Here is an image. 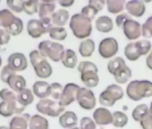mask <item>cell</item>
Masks as SVG:
<instances>
[{
    "label": "cell",
    "mask_w": 152,
    "mask_h": 129,
    "mask_svg": "<svg viewBox=\"0 0 152 129\" xmlns=\"http://www.w3.org/2000/svg\"><path fill=\"white\" fill-rule=\"evenodd\" d=\"M0 98L2 102L0 103V115L2 117H11L14 114L20 115L23 112L25 107L20 105L17 100V96L9 89H2L0 91Z\"/></svg>",
    "instance_id": "obj_1"
},
{
    "label": "cell",
    "mask_w": 152,
    "mask_h": 129,
    "mask_svg": "<svg viewBox=\"0 0 152 129\" xmlns=\"http://www.w3.org/2000/svg\"><path fill=\"white\" fill-rule=\"evenodd\" d=\"M69 27L77 39H85L91 34V20L82 14H74L69 22Z\"/></svg>",
    "instance_id": "obj_2"
},
{
    "label": "cell",
    "mask_w": 152,
    "mask_h": 129,
    "mask_svg": "<svg viewBox=\"0 0 152 129\" xmlns=\"http://www.w3.org/2000/svg\"><path fill=\"white\" fill-rule=\"evenodd\" d=\"M126 94L133 101L152 96V83L148 80L132 81L126 88Z\"/></svg>",
    "instance_id": "obj_3"
},
{
    "label": "cell",
    "mask_w": 152,
    "mask_h": 129,
    "mask_svg": "<svg viewBox=\"0 0 152 129\" xmlns=\"http://www.w3.org/2000/svg\"><path fill=\"white\" fill-rule=\"evenodd\" d=\"M30 61L38 77L46 79L51 76L53 73L51 64L39 50H32L30 53Z\"/></svg>",
    "instance_id": "obj_4"
},
{
    "label": "cell",
    "mask_w": 152,
    "mask_h": 129,
    "mask_svg": "<svg viewBox=\"0 0 152 129\" xmlns=\"http://www.w3.org/2000/svg\"><path fill=\"white\" fill-rule=\"evenodd\" d=\"M43 56L49 58L54 62H59L62 60L64 54L65 52L64 48L62 44L51 41V40H43L39 44L38 49Z\"/></svg>",
    "instance_id": "obj_5"
},
{
    "label": "cell",
    "mask_w": 152,
    "mask_h": 129,
    "mask_svg": "<svg viewBox=\"0 0 152 129\" xmlns=\"http://www.w3.org/2000/svg\"><path fill=\"white\" fill-rule=\"evenodd\" d=\"M37 110L43 115H48L49 117H58L64 112V108L62 107L59 102L52 100L50 99H42L36 105Z\"/></svg>",
    "instance_id": "obj_6"
},
{
    "label": "cell",
    "mask_w": 152,
    "mask_h": 129,
    "mask_svg": "<svg viewBox=\"0 0 152 129\" xmlns=\"http://www.w3.org/2000/svg\"><path fill=\"white\" fill-rule=\"evenodd\" d=\"M80 107L86 110H91L96 106V97L94 92L86 87H81L76 98Z\"/></svg>",
    "instance_id": "obj_7"
},
{
    "label": "cell",
    "mask_w": 152,
    "mask_h": 129,
    "mask_svg": "<svg viewBox=\"0 0 152 129\" xmlns=\"http://www.w3.org/2000/svg\"><path fill=\"white\" fill-rule=\"evenodd\" d=\"M118 42L115 38H105L99 42V53L103 58H110L115 56L118 52Z\"/></svg>",
    "instance_id": "obj_8"
},
{
    "label": "cell",
    "mask_w": 152,
    "mask_h": 129,
    "mask_svg": "<svg viewBox=\"0 0 152 129\" xmlns=\"http://www.w3.org/2000/svg\"><path fill=\"white\" fill-rule=\"evenodd\" d=\"M80 88L81 87L76 84H72V83L67 84L64 87L62 96L60 98V100L58 101L59 104L62 107L65 108L66 106H69L73 101H75L76 98H77V93H78Z\"/></svg>",
    "instance_id": "obj_9"
},
{
    "label": "cell",
    "mask_w": 152,
    "mask_h": 129,
    "mask_svg": "<svg viewBox=\"0 0 152 129\" xmlns=\"http://www.w3.org/2000/svg\"><path fill=\"white\" fill-rule=\"evenodd\" d=\"M122 29L124 31L125 37L130 40H137L142 34V26L140 25V23L139 22H137L133 19L127 20L124 23Z\"/></svg>",
    "instance_id": "obj_10"
},
{
    "label": "cell",
    "mask_w": 152,
    "mask_h": 129,
    "mask_svg": "<svg viewBox=\"0 0 152 129\" xmlns=\"http://www.w3.org/2000/svg\"><path fill=\"white\" fill-rule=\"evenodd\" d=\"M7 66L15 72H21L27 68L28 61L26 56L23 53H13L8 57Z\"/></svg>",
    "instance_id": "obj_11"
},
{
    "label": "cell",
    "mask_w": 152,
    "mask_h": 129,
    "mask_svg": "<svg viewBox=\"0 0 152 129\" xmlns=\"http://www.w3.org/2000/svg\"><path fill=\"white\" fill-rule=\"evenodd\" d=\"M27 32L29 35L34 39L41 37L45 33H48L49 30L45 26V24L38 19H31L28 22Z\"/></svg>",
    "instance_id": "obj_12"
},
{
    "label": "cell",
    "mask_w": 152,
    "mask_h": 129,
    "mask_svg": "<svg viewBox=\"0 0 152 129\" xmlns=\"http://www.w3.org/2000/svg\"><path fill=\"white\" fill-rule=\"evenodd\" d=\"M93 119L99 125H107L113 123V113L106 108H98L93 113Z\"/></svg>",
    "instance_id": "obj_13"
},
{
    "label": "cell",
    "mask_w": 152,
    "mask_h": 129,
    "mask_svg": "<svg viewBox=\"0 0 152 129\" xmlns=\"http://www.w3.org/2000/svg\"><path fill=\"white\" fill-rule=\"evenodd\" d=\"M125 9L129 15L134 17H141L146 11V7L141 0H131L125 3Z\"/></svg>",
    "instance_id": "obj_14"
},
{
    "label": "cell",
    "mask_w": 152,
    "mask_h": 129,
    "mask_svg": "<svg viewBox=\"0 0 152 129\" xmlns=\"http://www.w3.org/2000/svg\"><path fill=\"white\" fill-rule=\"evenodd\" d=\"M59 124L62 127L66 129H72L76 127L78 124V117L72 111H64L59 117Z\"/></svg>",
    "instance_id": "obj_15"
},
{
    "label": "cell",
    "mask_w": 152,
    "mask_h": 129,
    "mask_svg": "<svg viewBox=\"0 0 152 129\" xmlns=\"http://www.w3.org/2000/svg\"><path fill=\"white\" fill-rule=\"evenodd\" d=\"M56 4L53 1H41L39 6V16L40 20L52 19V15L55 13Z\"/></svg>",
    "instance_id": "obj_16"
},
{
    "label": "cell",
    "mask_w": 152,
    "mask_h": 129,
    "mask_svg": "<svg viewBox=\"0 0 152 129\" xmlns=\"http://www.w3.org/2000/svg\"><path fill=\"white\" fill-rule=\"evenodd\" d=\"M31 117L28 113L16 115L9 124V129H28Z\"/></svg>",
    "instance_id": "obj_17"
},
{
    "label": "cell",
    "mask_w": 152,
    "mask_h": 129,
    "mask_svg": "<svg viewBox=\"0 0 152 129\" xmlns=\"http://www.w3.org/2000/svg\"><path fill=\"white\" fill-rule=\"evenodd\" d=\"M32 90H33V93L40 100L48 99V97L50 96V84L48 82L45 81L35 82L32 86Z\"/></svg>",
    "instance_id": "obj_18"
},
{
    "label": "cell",
    "mask_w": 152,
    "mask_h": 129,
    "mask_svg": "<svg viewBox=\"0 0 152 129\" xmlns=\"http://www.w3.org/2000/svg\"><path fill=\"white\" fill-rule=\"evenodd\" d=\"M8 86L12 89V91L19 93L21 91H23V89L26 88V81L23 78V76L14 74L12 75L9 79L7 80Z\"/></svg>",
    "instance_id": "obj_19"
},
{
    "label": "cell",
    "mask_w": 152,
    "mask_h": 129,
    "mask_svg": "<svg viewBox=\"0 0 152 129\" xmlns=\"http://www.w3.org/2000/svg\"><path fill=\"white\" fill-rule=\"evenodd\" d=\"M96 29L103 33H107L111 32L114 28L113 20L107 15H101L99 16L95 23Z\"/></svg>",
    "instance_id": "obj_20"
},
{
    "label": "cell",
    "mask_w": 152,
    "mask_h": 129,
    "mask_svg": "<svg viewBox=\"0 0 152 129\" xmlns=\"http://www.w3.org/2000/svg\"><path fill=\"white\" fill-rule=\"evenodd\" d=\"M81 79H82V82L86 86V88H94L98 86L99 83L98 73L94 71H85L82 73Z\"/></svg>",
    "instance_id": "obj_21"
},
{
    "label": "cell",
    "mask_w": 152,
    "mask_h": 129,
    "mask_svg": "<svg viewBox=\"0 0 152 129\" xmlns=\"http://www.w3.org/2000/svg\"><path fill=\"white\" fill-rule=\"evenodd\" d=\"M62 64H64V67H67V68H74L76 66H78V57L77 55H76L75 51L68 48L65 50L64 56L62 58Z\"/></svg>",
    "instance_id": "obj_22"
},
{
    "label": "cell",
    "mask_w": 152,
    "mask_h": 129,
    "mask_svg": "<svg viewBox=\"0 0 152 129\" xmlns=\"http://www.w3.org/2000/svg\"><path fill=\"white\" fill-rule=\"evenodd\" d=\"M69 20V12L65 9H59L52 15V23L56 26L64 27Z\"/></svg>",
    "instance_id": "obj_23"
},
{
    "label": "cell",
    "mask_w": 152,
    "mask_h": 129,
    "mask_svg": "<svg viewBox=\"0 0 152 129\" xmlns=\"http://www.w3.org/2000/svg\"><path fill=\"white\" fill-rule=\"evenodd\" d=\"M30 129H48V121L40 115H33L29 122Z\"/></svg>",
    "instance_id": "obj_24"
},
{
    "label": "cell",
    "mask_w": 152,
    "mask_h": 129,
    "mask_svg": "<svg viewBox=\"0 0 152 129\" xmlns=\"http://www.w3.org/2000/svg\"><path fill=\"white\" fill-rule=\"evenodd\" d=\"M95 50V42L91 39H86L81 42L79 46L80 55L83 57L91 56Z\"/></svg>",
    "instance_id": "obj_25"
},
{
    "label": "cell",
    "mask_w": 152,
    "mask_h": 129,
    "mask_svg": "<svg viewBox=\"0 0 152 129\" xmlns=\"http://www.w3.org/2000/svg\"><path fill=\"white\" fill-rule=\"evenodd\" d=\"M124 55L127 57V59H129L130 61L138 60L140 57L141 54L137 46V43L136 42L128 43L124 48Z\"/></svg>",
    "instance_id": "obj_26"
},
{
    "label": "cell",
    "mask_w": 152,
    "mask_h": 129,
    "mask_svg": "<svg viewBox=\"0 0 152 129\" xmlns=\"http://www.w3.org/2000/svg\"><path fill=\"white\" fill-rule=\"evenodd\" d=\"M16 16L8 9H3L0 11V27L7 30L15 20Z\"/></svg>",
    "instance_id": "obj_27"
},
{
    "label": "cell",
    "mask_w": 152,
    "mask_h": 129,
    "mask_svg": "<svg viewBox=\"0 0 152 129\" xmlns=\"http://www.w3.org/2000/svg\"><path fill=\"white\" fill-rule=\"evenodd\" d=\"M114 77L117 84H125L132 77V70L127 67V64H125L114 75Z\"/></svg>",
    "instance_id": "obj_28"
},
{
    "label": "cell",
    "mask_w": 152,
    "mask_h": 129,
    "mask_svg": "<svg viewBox=\"0 0 152 129\" xmlns=\"http://www.w3.org/2000/svg\"><path fill=\"white\" fill-rule=\"evenodd\" d=\"M17 100L23 107H26L30 104H31L34 100L33 92L30 89H23L17 94Z\"/></svg>",
    "instance_id": "obj_29"
},
{
    "label": "cell",
    "mask_w": 152,
    "mask_h": 129,
    "mask_svg": "<svg viewBox=\"0 0 152 129\" xmlns=\"http://www.w3.org/2000/svg\"><path fill=\"white\" fill-rule=\"evenodd\" d=\"M107 8L109 13L116 15L123 12L125 8V4L124 0H107Z\"/></svg>",
    "instance_id": "obj_30"
},
{
    "label": "cell",
    "mask_w": 152,
    "mask_h": 129,
    "mask_svg": "<svg viewBox=\"0 0 152 129\" xmlns=\"http://www.w3.org/2000/svg\"><path fill=\"white\" fill-rule=\"evenodd\" d=\"M99 101L104 107H112V106L115 105V103L117 101V100L113 95V93H111L107 90H105L104 92H102L99 94Z\"/></svg>",
    "instance_id": "obj_31"
},
{
    "label": "cell",
    "mask_w": 152,
    "mask_h": 129,
    "mask_svg": "<svg viewBox=\"0 0 152 129\" xmlns=\"http://www.w3.org/2000/svg\"><path fill=\"white\" fill-rule=\"evenodd\" d=\"M148 113H149V108L146 104H140L134 108L132 116L135 121L140 122Z\"/></svg>",
    "instance_id": "obj_32"
},
{
    "label": "cell",
    "mask_w": 152,
    "mask_h": 129,
    "mask_svg": "<svg viewBox=\"0 0 152 129\" xmlns=\"http://www.w3.org/2000/svg\"><path fill=\"white\" fill-rule=\"evenodd\" d=\"M126 63L124 59L121 56H116L113 59H111L107 64V70L111 75H115L121 67L125 66Z\"/></svg>",
    "instance_id": "obj_33"
},
{
    "label": "cell",
    "mask_w": 152,
    "mask_h": 129,
    "mask_svg": "<svg viewBox=\"0 0 152 129\" xmlns=\"http://www.w3.org/2000/svg\"><path fill=\"white\" fill-rule=\"evenodd\" d=\"M48 34L51 39L55 40H64L67 37V31L64 27H58V26H53L49 32Z\"/></svg>",
    "instance_id": "obj_34"
},
{
    "label": "cell",
    "mask_w": 152,
    "mask_h": 129,
    "mask_svg": "<svg viewBox=\"0 0 152 129\" xmlns=\"http://www.w3.org/2000/svg\"><path fill=\"white\" fill-rule=\"evenodd\" d=\"M128 123V117L122 111H115L113 113V125L118 128L124 127Z\"/></svg>",
    "instance_id": "obj_35"
},
{
    "label": "cell",
    "mask_w": 152,
    "mask_h": 129,
    "mask_svg": "<svg viewBox=\"0 0 152 129\" xmlns=\"http://www.w3.org/2000/svg\"><path fill=\"white\" fill-rule=\"evenodd\" d=\"M23 23L19 17H16L14 23L6 31L12 36H17L23 32Z\"/></svg>",
    "instance_id": "obj_36"
},
{
    "label": "cell",
    "mask_w": 152,
    "mask_h": 129,
    "mask_svg": "<svg viewBox=\"0 0 152 129\" xmlns=\"http://www.w3.org/2000/svg\"><path fill=\"white\" fill-rule=\"evenodd\" d=\"M39 2L38 0H29V1H23V11L29 15H32L39 12Z\"/></svg>",
    "instance_id": "obj_37"
},
{
    "label": "cell",
    "mask_w": 152,
    "mask_h": 129,
    "mask_svg": "<svg viewBox=\"0 0 152 129\" xmlns=\"http://www.w3.org/2000/svg\"><path fill=\"white\" fill-rule=\"evenodd\" d=\"M64 91V87L59 83H53L50 84V96L55 100H60V98L62 96Z\"/></svg>",
    "instance_id": "obj_38"
},
{
    "label": "cell",
    "mask_w": 152,
    "mask_h": 129,
    "mask_svg": "<svg viewBox=\"0 0 152 129\" xmlns=\"http://www.w3.org/2000/svg\"><path fill=\"white\" fill-rule=\"evenodd\" d=\"M78 71L82 74L85 71H94V72H99L98 67L96 64L91 61H82L78 64Z\"/></svg>",
    "instance_id": "obj_39"
},
{
    "label": "cell",
    "mask_w": 152,
    "mask_h": 129,
    "mask_svg": "<svg viewBox=\"0 0 152 129\" xmlns=\"http://www.w3.org/2000/svg\"><path fill=\"white\" fill-rule=\"evenodd\" d=\"M99 13V10L97 8H95L93 6L91 5H88V6H85L83 9H82V12L81 14L83 15L84 16H86L87 18H89L90 20H93L94 17L97 15V14Z\"/></svg>",
    "instance_id": "obj_40"
},
{
    "label": "cell",
    "mask_w": 152,
    "mask_h": 129,
    "mask_svg": "<svg viewBox=\"0 0 152 129\" xmlns=\"http://www.w3.org/2000/svg\"><path fill=\"white\" fill-rule=\"evenodd\" d=\"M107 91H109L111 93H113V95L116 98L117 100H121L124 95V90L121 86H119L118 84H110L107 87Z\"/></svg>",
    "instance_id": "obj_41"
},
{
    "label": "cell",
    "mask_w": 152,
    "mask_h": 129,
    "mask_svg": "<svg viewBox=\"0 0 152 129\" xmlns=\"http://www.w3.org/2000/svg\"><path fill=\"white\" fill-rule=\"evenodd\" d=\"M96 125L94 119L89 117H84L80 121V129H96Z\"/></svg>",
    "instance_id": "obj_42"
},
{
    "label": "cell",
    "mask_w": 152,
    "mask_h": 129,
    "mask_svg": "<svg viewBox=\"0 0 152 129\" xmlns=\"http://www.w3.org/2000/svg\"><path fill=\"white\" fill-rule=\"evenodd\" d=\"M8 7L16 13L23 11V0H7V2Z\"/></svg>",
    "instance_id": "obj_43"
},
{
    "label": "cell",
    "mask_w": 152,
    "mask_h": 129,
    "mask_svg": "<svg viewBox=\"0 0 152 129\" xmlns=\"http://www.w3.org/2000/svg\"><path fill=\"white\" fill-rule=\"evenodd\" d=\"M142 35L145 38H152V16L148 17L142 25Z\"/></svg>",
    "instance_id": "obj_44"
},
{
    "label": "cell",
    "mask_w": 152,
    "mask_h": 129,
    "mask_svg": "<svg viewBox=\"0 0 152 129\" xmlns=\"http://www.w3.org/2000/svg\"><path fill=\"white\" fill-rule=\"evenodd\" d=\"M137 46L140 51L141 56L147 55L149 51H151V43L150 41L147 40H140L137 41Z\"/></svg>",
    "instance_id": "obj_45"
},
{
    "label": "cell",
    "mask_w": 152,
    "mask_h": 129,
    "mask_svg": "<svg viewBox=\"0 0 152 129\" xmlns=\"http://www.w3.org/2000/svg\"><path fill=\"white\" fill-rule=\"evenodd\" d=\"M14 74H16V72H15L14 70H12L8 66H6L3 69H2V72H1V75H0V77H1V81L5 84L7 83V80L9 79V77L14 75Z\"/></svg>",
    "instance_id": "obj_46"
},
{
    "label": "cell",
    "mask_w": 152,
    "mask_h": 129,
    "mask_svg": "<svg viewBox=\"0 0 152 129\" xmlns=\"http://www.w3.org/2000/svg\"><path fill=\"white\" fill-rule=\"evenodd\" d=\"M129 19H132L131 18V16L128 15V14H124V13H122V14H120V15H118L117 16H116V18H115V23H116V25L119 27V28H123V26H124V23L127 21V20H129Z\"/></svg>",
    "instance_id": "obj_47"
},
{
    "label": "cell",
    "mask_w": 152,
    "mask_h": 129,
    "mask_svg": "<svg viewBox=\"0 0 152 129\" xmlns=\"http://www.w3.org/2000/svg\"><path fill=\"white\" fill-rule=\"evenodd\" d=\"M140 123L142 129H152V114L148 113Z\"/></svg>",
    "instance_id": "obj_48"
},
{
    "label": "cell",
    "mask_w": 152,
    "mask_h": 129,
    "mask_svg": "<svg viewBox=\"0 0 152 129\" xmlns=\"http://www.w3.org/2000/svg\"><path fill=\"white\" fill-rule=\"evenodd\" d=\"M10 36L11 35L5 29H0V46L8 43Z\"/></svg>",
    "instance_id": "obj_49"
},
{
    "label": "cell",
    "mask_w": 152,
    "mask_h": 129,
    "mask_svg": "<svg viewBox=\"0 0 152 129\" xmlns=\"http://www.w3.org/2000/svg\"><path fill=\"white\" fill-rule=\"evenodd\" d=\"M105 4H107V2L105 1V0H90L89 1V5L93 6L95 8H97L99 10V12L103 10Z\"/></svg>",
    "instance_id": "obj_50"
},
{
    "label": "cell",
    "mask_w": 152,
    "mask_h": 129,
    "mask_svg": "<svg viewBox=\"0 0 152 129\" xmlns=\"http://www.w3.org/2000/svg\"><path fill=\"white\" fill-rule=\"evenodd\" d=\"M58 3L63 7H70L74 4V0H60Z\"/></svg>",
    "instance_id": "obj_51"
},
{
    "label": "cell",
    "mask_w": 152,
    "mask_h": 129,
    "mask_svg": "<svg viewBox=\"0 0 152 129\" xmlns=\"http://www.w3.org/2000/svg\"><path fill=\"white\" fill-rule=\"evenodd\" d=\"M146 64H147V67L150 70H152V49H151V51L149 52L148 56L146 58Z\"/></svg>",
    "instance_id": "obj_52"
},
{
    "label": "cell",
    "mask_w": 152,
    "mask_h": 129,
    "mask_svg": "<svg viewBox=\"0 0 152 129\" xmlns=\"http://www.w3.org/2000/svg\"><path fill=\"white\" fill-rule=\"evenodd\" d=\"M149 113H150V114H152V101H151V103H150V107H149Z\"/></svg>",
    "instance_id": "obj_53"
},
{
    "label": "cell",
    "mask_w": 152,
    "mask_h": 129,
    "mask_svg": "<svg viewBox=\"0 0 152 129\" xmlns=\"http://www.w3.org/2000/svg\"><path fill=\"white\" fill-rule=\"evenodd\" d=\"M0 129H9V127H7V126L2 125V126H0Z\"/></svg>",
    "instance_id": "obj_54"
},
{
    "label": "cell",
    "mask_w": 152,
    "mask_h": 129,
    "mask_svg": "<svg viewBox=\"0 0 152 129\" xmlns=\"http://www.w3.org/2000/svg\"><path fill=\"white\" fill-rule=\"evenodd\" d=\"M1 64H2V59L0 57V67H1Z\"/></svg>",
    "instance_id": "obj_55"
},
{
    "label": "cell",
    "mask_w": 152,
    "mask_h": 129,
    "mask_svg": "<svg viewBox=\"0 0 152 129\" xmlns=\"http://www.w3.org/2000/svg\"><path fill=\"white\" fill-rule=\"evenodd\" d=\"M72 129H80L79 127H77V126H76V127H73V128H72Z\"/></svg>",
    "instance_id": "obj_56"
}]
</instances>
